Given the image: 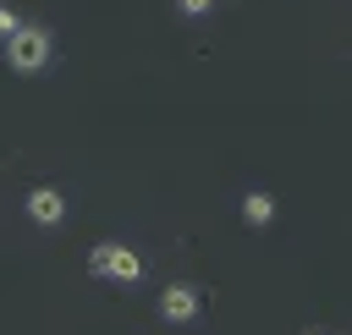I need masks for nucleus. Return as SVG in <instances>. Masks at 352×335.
<instances>
[{
	"instance_id": "4",
	"label": "nucleus",
	"mask_w": 352,
	"mask_h": 335,
	"mask_svg": "<svg viewBox=\"0 0 352 335\" xmlns=\"http://www.w3.org/2000/svg\"><path fill=\"white\" fill-rule=\"evenodd\" d=\"M160 319L165 324H192L198 319V291L192 286H165L160 291Z\"/></svg>"
},
{
	"instance_id": "6",
	"label": "nucleus",
	"mask_w": 352,
	"mask_h": 335,
	"mask_svg": "<svg viewBox=\"0 0 352 335\" xmlns=\"http://www.w3.org/2000/svg\"><path fill=\"white\" fill-rule=\"evenodd\" d=\"M16 27H22V16H16V11H11V5H0V38H11V33H16Z\"/></svg>"
},
{
	"instance_id": "1",
	"label": "nucleus",
	"mask_w": 352,
	"mask_h": 335,
	"mask_svg": "<svg viewBox=\"0 0 352 335\" xmlns=\"http://www.w3.org/2000/svg\"><path fill=\"white\" fill-rule=\"evenodd\" d=\"M88 275H99V280H121V286H138V280H143V258H138L132 247H121V242H99V247L88 253Z\"/></svg>"
},
{
	"instance_id": "3",
	"label": "nucleus",
	"mask_w": 352,
	"mask_h": 335,
	"mask_svg": "<svg viewBox=\"0 0 352 335\" xmlns=\"http://www.w3.org/2000/svg\"><path fill=\"white\" fill-rule=\"evenodd\" d=\"M28 220L44 225V231H55V225L66 220V198H60L55 187H33V192H28Z\"/></svg>"
},
{
	"instance_id": "2",
	"label": "nucleus",
	"mask_w": 352,
	"mask_h": 335,
	"mask_svg": "<svg viewBox=\"0 0 352 335\" xmlns=\"http://www.w3.org/2000/svg\"><path fill=\"white\" fill-rule=\"evenodd\" d=\"M6 60H11L16 71H44V60H50V33L22 22V27L6 38Z\"/></svg>"
},
{
	"instance_id": "7",
	"label": "nucleus",
	"mask_w": 352,
	"mask_h": 335,
	"mask_svg": "<svg viewBox=\"0 0 352 335\" xmlns=\"http://www.w3.org/2000/svg\"><path fill=\"white\" fill-rule=\"evenodd\" d=\"M209 5H214V0H176V11H182V16H204Z\"/></svg>"
},
{
	"instance_id": "5",
	"label": "nucleus",
	"mask_w": 352,
	"mask_h": 335,
	"mask_svg": "<svg viewBox=\"0 0 352 335\" xmlns=\"http://www.w3.org/2000/svg\"><path fill=\"white\" fill-rule=\"evenodd\" d=\"M242 220H248L253 231H264V225L275 220V198H270V192H248V198H242Z\"/></svg>"
}]
</instances>
